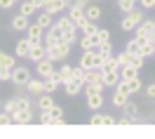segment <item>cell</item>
<instances>
[{
  "mask_svg": "<svg viewBox=\"0 0 155 139\" xmlns=\"http://www.w3.org/2000/svg\"><path fill=\"white\" fill-rule=\"evenodd\" d=\"M54 76H57V80L64 85V83H68V80L73 78V66H71V64H64V66H61V69H59Z\"/></svg>",
  "mask_w": 155,
  "mask_h": 139,
  "instance_id": "cell-21",
  "label": "cell"
},
{
  "mask_svg": "<svg viewBox=\"0 0 155 139\" xmlns=\"http://www.w3.org/2000/svg\"><path fill=\"white\" fill-rule=\"evenodd\" d=\"M14 7V0H0V10H12Z\"/></svg>",
  "mask_w": 155,
  "mask_h": 139,
  "instance_id": "cell-49",
  "label": "cell"
},
{
  "mask_svg": "<svg viewBox=\"0 0 155 139\" xmlns=\"http://www.w3.org/2000/svg\"><path fill=\"white\" fill-rule=\"evenodd\" d=\"M80 90H82V83H78L75 78H71L68 83H64V92H66V97H75V94H80Z\"/></svg>",
  "mask_w": 155,
  "mask_h": 139,
  "instance_id": "cell-18",
  "label": "cell"
},
{
  "mask_svg": "<svg viewBox=\"0 0 155 139\" xmlns=\"http://www.w3.org/2000/svg\"><path fill=\"white\" fill-rule=\"evenodd\" d=\"M101 14H104V10H101V5H85V19H89V21H97V19H101Z\"/></svg>",
  "mask_w": 155,
  "mask_h": 139,
  "instance_id": "cell-19",
  "label": "cell"
},
{
  "mask_svg": "<svg viewBox=\"0 0 155 139\" xmlns=\"http://www.w3.org/2000/svg\"><path fill=\"white\" fill-rule=\"evenodd\" d=\"M146 97H150V99H155V83H150V85L146 87Z\"/></svg>",
  "mask_w": 155,
  "mask_h": 139,
  "instance_id": "cell-50",
  "label": "cell"
},
{
  "mask_svg": "<svg viewBox=\"0 0 155 139\" xmlns=\"http://www.w3.org/2000/svg\"><path fill=\"white\" fill-rule=\"evenodd\" d=\"M94 38H97V45H99V42H106V40H110V31H108V29H97Z\"/></svg>",
  "mask_w": 155,
  "mask_h": 139,
  "instance_id": "cell-41",
  "label": "cell"
},
{
  "mask_svg": "<svg viewBox=\"0 0 155 139\" xmlns=\"http://www.w3.org/2000/svg\"><path fill=\"white\" fill-rule=\"evenodd\" d=\"M54 61H49L47 57H42L40 61H35V73H38L40 78H49V76H54Z\"/></svg>",
  "mask_w": 155,
  "mask_h": 139,
  "instance_id": "cell-7",
  "label": "cell"
},
{
  "mask_svg": "<svg viewBox=\"0 0 155 139\" xmlns=\"http://www.w3.org/2000/svg\"><path fill=\"white\" fill-rule=\"evenodd\" d=\"M129 99V94H125V92H120V90H115V92H113V106H115V109H122V106H125V101Z\"/></svg>",
  "mask_w": 155,
  "mask_h": 139,
  "instance_id": "cell-32",
  "label": "cell"
},
{
  "mask_svg": "<svg viewBox=\"0 0 155 139\" xmlns=\"http://www.w3.org/2000/svg\"><path fill=\"white\" fill-rule=\"evenodd\" d=\"M0 66L14 69V66H17V57H14V54H7V52H0Z\"/></svg>",
  "mask_w": 155,
  "mask_h": 139,
  "instance_id": "cell-31",
  "label": "cell"
},
{
  "mask_svg": "<svg viewBox=\"0 0 155 139\" xmlns=\"http://www.w3.org/2000/svg\"><path fill=\"white\" fill-rule=\"evenodd\" d=\"M54 24H57L59 29H61V33H75V31H78V26L73 24V21H71V17H68V14L59 17V19L54 21Z\"/></svg>",
  "mask_w": 155,
  "mask_h": 139,
  "instance_id": "cell-12",
  "label": "cell"
},
{
  "mask_svg": "<svg viewBox=\"0 0 155 139\" xmlns=\"http://www.w3.org/2000/svg\"><path fill=\"white\" fill-rule=\"evenodd\" d=\"M14 99H17V111H31L33 109L31 94H21V97H14Z\"/></svg>",
  "mask_w": 155,
  "mask_h": 139,
  "instance_id": "cell-24",
  "label": "cell"
},
{
  "mask_svg": "<svg viewBox=\"0 0 155 139\" xmlns=\"http://www.w3.org/2000/svg\"><path fill=\"white\" fill-rule=\"evenodd\" d=\"M31 78H33V73H31L28 66H14V69H12V78H10V83H14L17 87H24V85H26Z\"/></svg>",
  "mask_w": 155,
  "mask_h": 139,
  "instance_id": "cell-3",
  "label": "cell"
},
{
  "mask_svg": "<svg viewBox=\"0 0 155 139\" xmlns=\"http://www.w3.org/2000/svg\"><path fill=\"white\" fill-rule=\"evenodd\" d=\"M104 125H115V118L110 113H104Z\"/></svg>",
  "mask_w": 155,
  "mask_h": 139,
  "instance_id": "cell-51",
  "label": "cell"
},
{
  "mask_svg": "<svg viewBox=\"0 0 155 139\" xmlns=\"http://www.w3.org/2000/svg\"><path fill=\"white\" fill-rule=\"evenodd\" d=\"M94 50L99 52V54H104V57H108V54H113V42L110 40H106V42H99Z\"/></svg>",
  "mask_w": 155,
  "mask_h": 139,
  "instance_id": "cell-35",
  "label": "cell"
},
{
  "mask_svg": "<svg viewBox=\"0 0 155 139\" xmlns=\"http://www.w3.org/2000/svg\"><path fill=\"white\" fill-rule=\"evenodd\" d=\"M122 113H125L127 118H129V123H134V118L139 116V106H136L134 101L127 99V101H125V106H122Z\"/></svg>",
  "mask_w": 155,
  "mask_h": 139,
  "instance_id": "cell-23",
  "label": "cell"
},
{
  "mask_svg": "<svg viewBox=\"0 0 155 139\" xmlns=\"http://www.w3.org/2000/svg\"><path fill=\"white\" fill-rule=\"evenodd\" d=\"M87 83H104V71L101 69H89L87 71Z\"/></svg>",
  "mask_w": 155,
  "mask_h": 139,
  "instance_id": "cell-34",
  "label": "cell"
},
{
  "mask_svg": "<svg viewBox=\"0 0 155 139\" xmlns=\"http://www.w3.org/2000/svg\"><path fill=\"white\" fill-rule=\"evenodd\" d=\"M115 59H117V66H127V64H129V54L122 50L120 54H115Z\"/></svg>",
  "mask_w": 155,
  "mask_h": 139,
  "instance_id": "cell-45",
  "label": "cell"
},
{
  "mask_svg": "<svg viewBox=\"0 0 155 139\" xmlns=\"http://www.w3.org/2000/svg\"><path fill=\"white\" fill-rule=\"evenodd\" d=\"M61 38H64V33H61V29H59L57 24H52L49 29H45V33H42V45L45 47H52V45H57V42H61Z\"/></svg>",
  "mask_w": 155,
  "mask_h": 139,
  "instance_id": "cell-4",
  "label": "cell"
},
{
  "mask_svg": "<svg viewBox=\"0 0 155 139\" xmlns=\"http://www.w3.org/2000/svg\"><path fill=\"white\" fill-rule=\"evenodd\" d=\"M89 125H104V113H94V116H89Z\"/></svg>",
  "mask_w": 155,
  "mask_h": 139,
  "instance_id": "cell-46",
  "label": "cell"
},
{
  "mask_svg": "<svg viewBox=\"0 0 155 139\" xmlns=\"http://www.w3.org/2000/svg\"><path fill=\"white\" fill-rule=\"evenodd\" d=\"M42 33H45V29H40L38 24L33 21V24H28V29H26V38H28L31 42H40V40H42Z\"/></svg>",
  "mask_w": 155,
  "mask_h": 139,
  "instance_id": "cell-14",
  "label": "cell"
},
{
  "mask_svg": "<svg viewBox=\"0 0 155 139\" xmlns=\"http://www.w3.org/2000/svg\"><path fill=\"white\" fill-rule=\"evenodd\" d=\"M19 12L24 14V17H33L35 12H38V5H35V0H21V7H19Z\"/></svg>",
  "mask_w": 155,
  "mask_h": 139,
  "instance_id": "cell-22",
  "label": "cell"
},
{
  "mask_svg": "<svg viewBox=\"0 0 155 139\" xmlns=\"http://www.w3.org/2000/svg\"><path fill=\"white\" fill-rule=\"evenodd\" d=\"M78 29L82 31L85 36H94L99 26H97V21H89V19H85V21H80V24H78Z\"/></svg>",
  "mask_w": 155,
  "mask_h": 139,
  "instance_id": "cell-29",
  "label": "cell"
},
{
  "mask_svg": "<svg viewBox=\"0 0 155 139\" xmlns=\"http://www.w3.org/2000/svg\"><path fill=\"white\" fill-rule=\"evenodd\" d=\"M35 106H38V111H49L54 106V97L49 92H42L40 97H35Z\"/></svg>",
  "mask_w": 155,
  "mask_h": 139,
  "instance_id": "cell-11",
  "label": "cell"
},
{
  "mask_svg": "<svg viewBox=\"0 0 155 139\" xmlns=\"http://www.w3.org/2000/svg\"><path fill=\"white\" fill-rule=\"evenodd\" d=\"M2 111H5V113H17V99H14V97H12V99H7L5 101V104H2Z\"/></svg>",
  "mask_w": 155,
  "mask_h": 139,
  "instance_id": "cell-42",
  "label": "cell"
},
{
  "mask_svg": "<svg viewBox=\"0 0 155 139\" xmlns=\"http://www.w3.org/2000/svg\"><path fill=\"white\" fill-rule=\"evenodd\" d=\"M141 21H143V12L134 7V10L125 12V17H122V21H120V29L125 31V33H127V31H134Z\"/></svg>",
  "mask_w": 155,
  "mask_h": 139,
  "instance_id": "cell-2",
  "label": "cell"
},
{
  "mask_svg": "<svg viewBox=\"0 0 155 139\" xmlns=\"http://www.w3.org/2000/svg\"><path fill=\"white\" fill-rule=\"evenodd\" d=\"M71 50H73V47H71L68 42L61 40V42L52 45V47H45V57H47L49 61H54V64H57V61H64V59H66L68 54H71Z\"/></svg>",
  "mask_w": 155,
  "mask_h": 139,
  "instance_id": "cell-1",
  "label": "cell"
},
{
  "mask_svg": "<svg viewBox=\"0 0 155 139\" xmlns=\"http://www.w3.org/2000/svg\"><path fill=\"white\" fill-rule=\"evenodd\" d=\"M120 80V71H104V85L106 87H115Z\"/></svg>",
  "mask_w": 155,
  "mask_h": 139,
  "instance_id": "cell-25",
  "label": "cell"
},
{
  "mask_svg": "<svg viewBox=\"0 0 155 139\" xmlns=\"http://www.w3.org/2000/svg\"><path fill=\"white\" fill-rule=\"evenodd\" d=\"M73 78L85 85V83H87V71L82 69V66H73Z\"/></svg>",
  "mask_w": 155,
  "mask_h": 139,
  "instance_id": "cell-37",
  "label": "cell"
},
{
  "mask_svg": "<svg viewBox=\"0 0 155 139\" xmlns=\"http://www.w3.org/2000/svg\"><path fill=\"white\" fill-rule=\"evenodd\" d=\"M28 50H31V40H28V38H21L19 42L14 45V57L26 59V57H28Z\"/></svg>",
  "mask_w": 155,
  "mask_h": 139,
  "instance_id": "cell-16",
  "label": "cell"
},
{
  "mask_svg": "<svg viewBox=\"0 0 155 139\" xmlns=\"http://www.w3.org/2000/svg\"><path fill=\"white\" fill-rule=\"evenodd\" d=\"M153 57H155V50H153Z\"/></svg>",
  "mask_w": 155,
  "mask_h": 139,
  "instance_id": "cell-54",
  "label": "cell"
},
{
  "mask_svg": "<svg viewBox=\"0 0 155 139\" xmlns=\"http://www.w3.org/2000/svg\"><path fill=\"white\" fill-rule=\"evenodd\" d=\"M47 0H35V5H38V10H42V5H45Z\"/></svg>",
  "mask_w": 155,
  "mask_h": 139,
  "instance_id": "cell-52",
  "label": "cell"
},
{
  "mask_svg": "<svg viewBox=\"0 0 155 139\" xmlns=\"http://www.w3.org/2000/svg\"><path fill=\"white\" fill-rule=\"evenodd\" d=\"M68 17H71V21L78 26L80 21H85V7H82V5H75V2H71V5H68Z\"/></svg>",
  "mask_w": 155,
  "mask_h": 139,
  "instance_id": "cell-8",
  "label": "cell"
},
{
  "mask_svg": "<svg viewBox=\"0 0 155 139\" xmlns=\"http://www.w3.org/2000/svg\"><path fill=\"white\" fill-rule=\"evenodd\" d=\"M0 125H12V116H10V113L0 111Z\"/></svg>",
  "mask_w": 155,
  "mask_h": 139,
  "instance_id": "cell-47",
  "label": "cell"
},
{
  "mask_svg": "<svg viewBox=\"0 0 155 139\" xmlns=\"http://www.w3.org/2000/svg\"><path fill=\"white\" fill-rule=\"evenodd\" d=\"M10 78H12V69L0 66V83H10Z\"/></svg>",
  "mask_w": 155,
  "mask_h": 139,
  "instance_id": "cell-44",
  "label": "cell"
},
{
  "mask_svg": "<svg viewBox=\"0 0 155 139\" xmlns=\"http://www.w3.org/2000/svg\"><path fill=\"white\" fill-rule=\"evenodd\" d=\"M94 52H97V50H85L82 54H80V66H82L85 71L92 69V61H94Z\"/></svg>",
  "mask_w": 155,
  "mask_h": 139,
  "instance_id": "cell-27",
  "label": "cell"
},
{
  "mask_svg": "<svg viewBox=\"0 0 155 139\" xmlns=\"http://www.w3.org/2000/svg\"><path fill=\"white\" fill-rule=\"evenodd\" d=\"M28 123H33V109L12 113V125H28Z\"/></svg>",
  "mask_w": 155,
  "mask_h": 139,
  "instance_id": "cell-9",
  "label": "cell"
},
{
  "mask_svg": "<svg viewBox=\"0 0 155 139\" xmlns=\"http://www.w3.org/2000/svg\"><path fill=\"white\" fill-rule=\"evenodd\" d=\"M35 24H38L40 29H49V26H52V14H49V12H38V14H35Z\"/></svg>",
  "mask_w": 155,
  "mask_h": 139,
  "instance_id": "cell-26",
  "label": "cell"
},
{
  "mask_svg": "<svg viewBox=\"0 0 155 139\" xmlns=\"http://www.w3.org/2000/svg\"><path fill=\"white\" fill-rule=\"evenodd\" d=\"M139 50H141V42H139L136 38L127 40V45H125V52H127V54H139Z\"/></svg>",
  "mask_w": 155,
  "mask_h": 139,
  "instance_id": "cell-36",
  "label": "cell"
},
{
  "mask_svg": "<svg viewBox=\"0 0 155 139\" xmlns=\"http://www.w3.org/2000/svg\"><path fill=\"white\" fill-rule=\"evenodd\" d=\"M68 0H47L45 5H42V10L45 12H49L52 17H57V14H61V12H66L68 10Z\"/></svg>",
  "mask_w": 155,
  "mask_h": 139,
  "instance_id": "cell-6",
  "label": "cell"
},
{
  "mask_svg": "<svg viewBox=\"0 0 155 139\" xmlns=\"http://www.w3.org/2000/svg\"><path fill=\"white\" fill-rule=\"evenodd\" d=\"M143 64H146V59L141 57V54H129V66H134L136 71H141Z\"/></svg>",
  "mask_w": 155,
  "mask_h": 139,
  "instance_id": "cell-38",
  "label": "cell"
},
{
  "mask_svg": "<svg viewBox=\"0 0 155 139\" xmlns=\"http://www.w3.org/2000/svg\"><path fill=\"white\" fill-rule=\"evenodd\" d=\"M153 50H155V45H150V42H141V50H139V54L143 57V59H148V57H153Z\"/></svg>",
  "mask_w": 155,
  "mask_h": 139,
  "instance_id": "cell-39",
  "label": "cell"
},
{
  "mask_svg": "<svg viewBox=\"0 0 155 139\" xmlns=\"http://www.w3.org/2000/svg\"><path fill=\"white\" fill-rule=\"evenodd\" d=\"M57 73V71H54ZM61 83L57 80V76H49V78H42V87H45V92H49V94H54V90L59 87Z\"/></svg>",
  "mask_w": 155,
  "mask_h": 139,
  "instance_id": "cell-30",
  "label": "cell"
},
{
  "mask_svg": "<svg viewBox=\"0 0 155 139\" xmlns=\"http://www.w3.org/2000/svg\"><path fill=\"white\" fill-rule=\"evenodd\" d=\"M120 80H122V78H120ZM125 87H127V94L132 97V94H139V92L143 90V83H141V80H139V76H136V78L125 80Z\"/></svg>",
  "mask_w": 155,
  "mask_h": 139,
  "instance_id": "cell-17",
  "label": "cell"
},
{
  "mask_svg": "<svg viewBox=\"0 0 155 139\" xmlns=\"http://www.w3.org/2000/svg\"><path fill=\"white\" fill-rule=\"evenodd\" d=\"M42 57H45V45H42V42H31V50H28V57H26V59L40 61Z\"/></svg>",
  "mask_w": 155,
  "mask_h": 139,
  "instance_id": "cell-15",
  "label": "cell"
},
{
  "mask_svg": "<svg viewBox=\"0 0 155 139\" xmlns=\"http://www.w3.org/2000/svg\"><path fill=\"white\" fill-rule=\"evenodd\" d=\"M68 2H71V0H68Z\"/></svg>",
  "mask_w": 155,
  "mask_h": 139,
  "instance_id": "cell-55",
  "label": "cell"
},
{
  "mask_svg": "<svg viewBox=\"0 0 155 139\" xmlns=\"http://www.w3.org/2000/svg\"><path fill=\"white\" fill-rule=\"evenodd\" d=\"M117 7H120V12L125 14V12H129V10L136 7V0H117Z\"/></svg>",
  "mask_w": 155,
  "mask_h": 139,
  "instance_id": "cell-40",
  "label": "cell"
},
{
  "mask_svg": "<svg viewBox=\"0 0 155 139\" xmlns=\"http://www.w3.org/2000/svg\"><path fill=\"white\" fill-rule=\"evenodd\" d=\"M28 24H31V19H28V17H24L21 12L12 17V29H14V31H26V29H28Z\"/></svg>",
  "mask_w": 155,
  "mask_h": 139,
  "instance_id": "cell-20",
  "label": "cell"
},
{
  "mask_svg": "<svg viewBox=\"0 0 155 139\" xmlns=\"http://www.w3.org/2000/svg\"><path fill=\"white\" fill-rule=\"evenodd\" d=\"M14 2H21V0H14Z\"/></svg>",
  "mask_w": 155,
  "mask_h": 139,
  "instance_id": "cell-53",
  "label": "cell"
},
{
  "mask_svg": "<svg viewBox=\"0 0 155 139\" xmlns=\"http://www.w3.org/2000/svg\"><path fill=\"white\" fill-rule=\"evenodd\" d=\"M78 45H80V50H82V52H85V50H94V47H97V38L82 33V38L78 40Z\"/></svg>",
  "mask_w": 155,
  "mask_h": 139,
  "instance_id": "cell-28",
  "label": "cell"
},
{
  "mask_svg": "<svg viewBox=\"0 0 155 139\" xmlns=\"http://www.w3.org/2000/svg\"><path fill=\"white\" fill-rule=\"evenodd\" d=\"M134 31H136V36H134V38L139 40V42H143V40L148 38L150 33H155V19H143V21H141V24H139Z\"/></svg>",
  "mask_w": 155,
  "mask_h": 139,
  "instance_id": "cell-5",
  "label": "cell"
},
{
  "mask_svg": "<svg viewBox=\"0 0 155 139\" xmlns=\"http://www.w3.org/2000/svg\"><path fill=\"white\" fill-rule=\"evenodd\" d=\"M120 78L122 80H129V78H136V76H139V71L134 69V66H129V64H127V66H120Z\"/></svg>",
  "mask_w": 155,
  "mask_h": 139,
  "instance_id": "cell-33",
  "label": "cell"
},
{
  "mask_svg": "<svg viewBox=\"0 0 155 139\" xmlns=\"http://www.w3.org/2000/svg\"><path fill=\"white\" fill-rule=\"evenodd\" d=\"M24 87L28 90V94H33V97H40V94L45 92V87H42V78H31Z\"/></svg>",
  "mask_w": 155,
  "mask_h": 139,
  "instance_id": "cell-13",
  "label": "cell"
},
{
  "mask_svg": "<svg viewBox=\"0 0 155 139\" xmlns=\"http://www.w3.org/2000/svg\"><path fill=\"white\" fill-rule=\"evenodd\" d=\"M136 2H139L143 10H153V7H155V0H136Z\"/></svg>",
  "mask_w": 155,
  "mask_h": 139,
  "instance_id": "cell-48",
  "label": "cell"
},
{
  "mask_svg": "<svg viewBox=\"0 0 155 139\" xmlns=\"http://www.w3.org/2000/svg\"><path fill=\"white\" fill-rule=\"evenodd\" d=\"M38 123L40 125H52V113H49V111H40Z\"/></svg>",
  "mask_w": 155,
  "mask_h": 139,
  "instance_id": "cell-43",
  "label": "cell"
},
{
  "mask_svg": "<svg viewBox=\"0 0 155 139\" xmlns=\"http://www.w3.org/2000/svg\"><path fill=\"white\" fill-rule=\"evenodd\" d=\"M101 106H104V92H89L87 94V109L99 111Z\"/></svg>",
  "mask_w": 155,
  "mask_h": 139,
  "instance_id": "cell-10",
  "label": "cell"
}]
</instances>
